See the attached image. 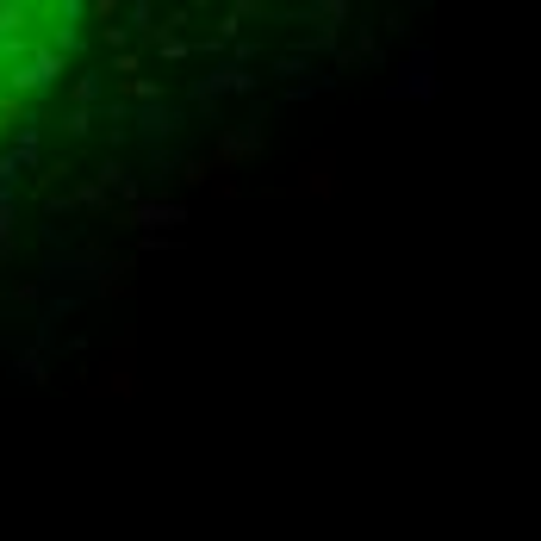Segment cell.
I'll use <instances>...</instances> for the list:
<instances>
[{
    "label": "cell",
    "instance_id": "obj_1",
    "mask_svg": "<svg viewBox=\"0 0 541 541\" xmlns=\"http://www.w3.org/2000/svg\"><path fill=\"white\" fill-rule=\"evenodd\" d=\"M63 44H69L63 7H0V144L50 81Z\"/></svg>",
    "mask_w": 541,
    "mask_h": 541
}]
</instances>
